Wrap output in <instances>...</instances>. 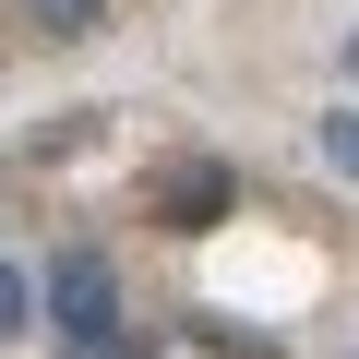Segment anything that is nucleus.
Segmentation results:
<instances>
[{"instance_id": "obj_1", "label": "nucleus", "mask_w": 359, "mask_h": 359, "mask_svg": "<svg viewBox=\"0 0 359 359\" xmlns=\"http://www.w3.org/2000/svg\"><path fill=\"white\" fill-rule=\"evenodd\" d=\"M48 335H60L72 359H156V335L120 311V276H108V252H96V240L48 252Z\"/></svg>"}, {"instance_id": "obj_2", "label": "nucleus", "mask_w": 359, "mask_h": 359, "mask_svg": "<svg viewBox=\"0 0 359 359\" xmlns=\"http://www.w3.org/2000/svg\"><path fill=\"white\" fill-rule=\"evenodd\" d=\"M228 204H240V180H228L216 156H180V168H156V216H168V228H216Z\"/></svg>"}, {"instance_id": "obj_3", "label": "nucleus", "mask_w": 359, "mask_h": 359, "mask_svg": "<svg viewBox=\"0 0 359 359\" xmlns=\"http://www.w3.org/2000/svg\"><path fill=\"white\" fill-rule=\"evenodd\" d=\"M25 13H36L48 36H96V25H108V0H25Z\"/></svg>"}, {"instance_id": "obj_4", "label": "nucleus", "mask_w": 359, "mask_h": 359, "mask_svg": "<svg viewBox=\"0 0 359 359\" xmlns=\"http://www.w3.org/2000/svg\"><path fill=\"white\" fill-rule=\"evenodd\" d=\"M36 323V276H13V264H0V335H25Z\"/></svg>"}, {"instance_id": "obj_5", "label": "nucleus", "mask_w": 359, "mask_h": 359, "mask_svg": "<svg viewBox=\"0 0 359 359\" xmlns=\"http://www.w3.org/2000/svg\"><path fill=\"white\" fill-rule=\"evenodd\" d=\"M323 156H335V180H359V108H335V120H323Z\"/></svg>"}, {"instance_id": "obj_6", "label": "nucleus", "mask_w": 359, "mask_h": 359, "mask_svg": "<svg viewBox=\"0 0 359 359\" xmlns=\"http://www.w3.org/2000/svg\"><path fill=\"white\" fill-rule=\"evenodd\" d=\"M347 72H359V36H347Z\"/></svg>"}]
</instances>
